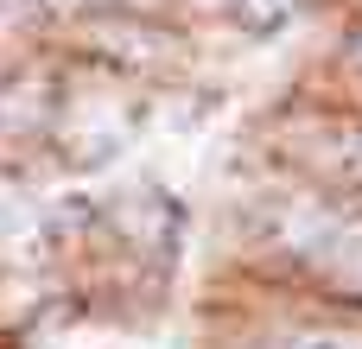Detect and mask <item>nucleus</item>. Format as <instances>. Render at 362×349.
Here are the masks:
<instances>
[{
  "label": "nucleus",
  "instance_id": "nucleus-1",
  "mask_svg": "<svg viewBox=\"0 0 362 349\" xmlns=\"http://www.w3.org/2000/svg\"><path fill=\"white\" fill-rule=\"evenodd\" d=\"M331 273H337L344 286H362V229H350V235L331 242Z\"/></svg>",
  "mask_w": 362,
  "mask_h": 349
},
{
  "label": "nucleus",
  "instance_id": "nucleus-2",
  "mask_svg": "<svg viewBox=\"0 0 362 349\" xmlns=\"http://www.w3.org/2000/svg\"><path fill=\"white\" fill-rule=\"evenodd\" d=\"M280 349H362V331H312V337H293Z\"/></svg>",
  "mask_w": 362,
  "mask_h": 349
},
{
  "label": "nucleus",
  "instance_id": "nucleus-3",
  "mask_svg": "<svg viewBox=\"0 0 362 349\" xmlns=\"http://www.w3.org/2000/svg\"><path fill=\"white\" fill-rule=\"evenodd\" d=\"M293 6H299V0H248V13H255V19H286Z\"/></svg>",
  "mask_w": 362,
  "mask_h": 349
}]
</instances>
